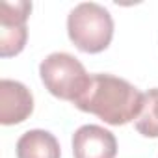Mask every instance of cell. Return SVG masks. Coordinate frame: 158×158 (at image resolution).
<instances>
[{"instance_id": "1", "label": "cell", "mask_w": 158, "mask_h": 158, "mask_svg": "<svg viewBox=\"0 0 158 158\" xmlns=\"http://www.w3.org/2000/svg\"><path fill=\"white\" fill-rule=\"evenodd\" d=\"M145 95L125 78L99 73L91 74L86 93L74 102L78 110L93 114L112 127L127 125L139 117Z\"/></svg>"}, {"instance_id": "2", "label": "cell", "mask_w": 158, "mask_h": 158, "mask_svg": "<svg viewBox=\"0 0 158 158\" xmlns=\"http://www.w3.org/2000/svg\"><path fill=\"white\" fill-rule=\"evenodd\" d=\"M67 35L78 50L99 54L112 43L114 19L104 6L97 2H82L69 11Z\"/></svg>"}, {"instance_id": "3", "label": "cell", "mask_w": 158, "mask_h": 158, "mask_svg": "<svg viewBox=\"0 0 158 158\" xmlns=\"http://www.w3.org/2000/svg\"><path fill=\"white\" fill-rule=\"evenodd\" d=\"M39 76L50 95L73 104L86 93L91 82L86 67L67 52L48 54L39 65Z\"/></svg>"}, {"instance_id": "4", "label": "cell", "mask_w": 158, "mask_h": 158, "mask_svg": "<svg viewBox=\"0 0 158 158\" xmlns=\"http://www.w3.org/2000/svg\"><path fill=\"white\" fill-rule=\"evenodd\" d=\"M32 13V4L26 0L15 2H2L0 11V56L11 58L23 52L28 30L26 21Z\"/></svg>"}, {"instance_id": "5", "label": "cell", "mask_w": 158, "mask_h": 158, "mask_svg": "<svg viewBox=\"0 0 158 158\" xmlns=\"http://www.w3.org/2000/svg\"><path fill=\"white\" fill-rule=\"evenodd\" d=\"M34 112L32 91L10 78L0 80V123L10 127L26 121Z\"/></svg>"}, {"instance_id": "6", "label": "cell", "mask_w": 158, "mask_h": 158, "mask_svg": "<svg viewBox=\"0 0 158 158\" xmlns=\"http://www.w3.org/2000/svg\"><path fill=\"white\" fill-rule=\"evenodd\" d=\"M73 156L74 158H115L117 139L104 127L84 125L73 134Z\"/></svg>"}, {"instance_id": "7", "label": "cell", "mask_w": 158, "mask_h": 158, "mask_svg": "<svg viewBox=\"0 0 158 158\" xmlns=\"http://www.w3.org/2000/svg\"><path fill=\"white\" fill-rule=\"evenodd\" d=\"M15 149L17 158H61V149L56 136L41 128L24 132Z\"/></svg>"}, {"instance_id": "8", "label": "cell", "mask_w": 158, "mask_h": 158, "mask_svg": "<svg viewBox=\"0 0 158 158\" xmlns=\"http://www.w3.org/2000/svg\"><path fill=\"white\" fill-rule=\"evenodd\" d=\"M136 130L145 138H158V88L145 93L141 114L136 119Z\"/></svg>"}]
</instances>
